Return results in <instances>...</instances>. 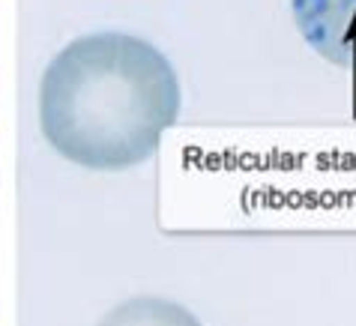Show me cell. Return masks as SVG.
<instances>
[{"label": "cell", "mask_w": 356, "mask_h": 326, "mask_svg": "<svg viewBox=\"0 0 356 326\" xmlns=\"http://www.w3.org/2000/svg\"><path fill=\"white\" fill-rule=\"evenodd\" d=\"M180 114V81L156 45L129 33H90L48 63L39 123L63 159L93 171L147 162Z\"/></svg>", "instance_id": "1"}, {"label": "cell", "mask_w": 356, "mask_h": 326, "mask_svg": "<svg viewBox=\"0 0 356 326\" xmlns=\"http://www.w3.org/2000/svg\"><path fill=\"white\" fill-rule=\"evenodd\" d=\"M291 13L326 63L356 69V0H291Z\"/></svg>", "instance_id": "2"}, {"label": "cell", "mask_w": 356, "mask_h": 326, "mask_svg": "<svg viewBox=\"0 0 356 326\" xmlns=\"http://www.w3.org/2000/svg\"><path fill=\"white\" fill-rule=\"evenodd\" d=\"M99 326H201L189 309L159 296H135L105 314Z\"/></svg>", "instance_id": "3"}]
</instances>
